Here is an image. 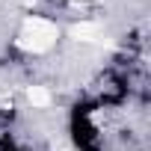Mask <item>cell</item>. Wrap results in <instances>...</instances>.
Instances as JSON below:
<instances>
[{"instance_id": "2", "label": "cell", "mask_w": 151, "mask_h": 151, "mask_svg": "<svg viewBox=\"0 0 151 151\" xmlns=\"http://www.w3.org/2000/svg\"><path fill=\"white\" fill-rule=\"evenodd\" d=\"M3 151H21V148H15L12 142H6V148H3Z\"/></svg>"}, {"instance_id": "1", "label": "cell", "mask_w": 151, "mask_h": 151, "mask_svg": "<svg viewBox=\"0 0 151 151\" xmlns=\"http://www.w3.org/2000/svg\"><path fill=\"white\" fill-rule=\"evenodd\" d=\"M71 139L80 151H101L104 139L98 133V124L92 119V107H74L71 113Z\"/></svg>"}]
</instances>
